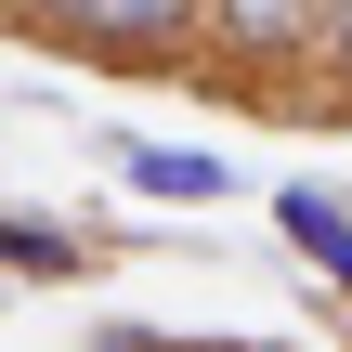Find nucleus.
<instances>
[{
  "instance_id": "obj_6",
  "label": "nucleus",
  "mask_w": 352,
  "mask_h": 352,
  "mask_svg": "<svg viewBox=\"0 0 352 352\" xmlns=\"http://www.w3.org/2000/svg\"><path fill=\"white\" fill-rule=\"evenodd\" d=\"M327 65H340V104H327V118H352V0L327 13Z\"/></svg>"
},
{
  "instance_id": "obj_3",
  "label": "nucleus",
  "mask_w": 352,
  "mask_h": 352,
  "mask_svg": "<svg viewBox=\"0 0 352 352\" xmlns=\"http://www.w3.org/2000/svg\"><path fill=\"white\" fill-rule=\"evenodd\" d=\"M274 235H287V261H300L314 287H340V300H352V196L287 183V196H274Z\"/></svg>"
},
{
  "instance_id": "obj_4",
  "label": "nucleus",
  "mask_w": 352,
  "mask_h": 352,
  "mask_svg": "<svg viewBox=\"0 0 352 352\" xmlns=\"http://www.w3.org/2000/svg\"><path fill=\"white\" fill-rule=\"evenodd\" d=\"M0 274H13V287H78V274H91V235H65V222H39V209H0Z\"/></svg>"
},
{
  "instance_id": "obj_8",
  "label": "nucleus",
  "mask_w": 352,
  "mask_h": 352,
  "mask_svg": "<svg viewBox=\"0 0 352 352\" xmlns=\"http://www.w3.org/2000/svg\"><path fill=\"white\" fill-rule=\"evenodd\" d=\"M0 287H13V274H0Z\"/></svg>"
},
{
  "instance_id": "obj_1",
  "label": "nucleus",
  "mask_w": 352,
  "mask_h": 352,
  "mask_svg": "<svg viewBox=\"0 0 352 352\" xmlns=\"http://www.w3.org/2000/svg\"><path fill=\"white\" fill-rule=\"evenodd\" d=\"M39 39L78 52V65H104V78H170V65H196L209 0H65Z\"/></svg>"
},
{
  "instance_id": "obj_5",
  "label": "nucleus",
  "mask_w": 352,
  "mask_h": 352,
  "mask_svg": "<svg viewBox=\"0 0 352 352\" xmlns=\"http://www.w3.org/2000/svg\"><path fill=\"white\" fill-rule=\"evenodd\" d=\"M104 157H118V183H144V196H209V209L235 196V170H222L209 144H104Z\"/></svg>"
},
{
  "instance_id": "obj_2",
  "label": "nucleus",
  "mask_w": 352,
  "mask_h": 352,
  "mask_svg": "<svg viewBox=\"0 0 352 352\" xmlns=\"http://www.w3.org/2000/svg\"><path fill=\"white\" fill-rule=\"evenodd\" d=\"M327 13H340V0H209V52H222V78H248V91H287V78H314Z\"/></svg>"
},
{
  "instance_id": "obj_7",
  "label": "nucleus",
  "mask_w": 352,
  "mask_h": 352,
  "mask_svg": "<svg viewBox=\"0 0 352 352\" xmlns=\"http://www.w3.org/2000/svg\"><path fill=\"white\" fill-rule=\"evenodd\" d=\"M52 13H65V0H0V26H13V39H39Z\"/></svg>"
}]
</instances>
